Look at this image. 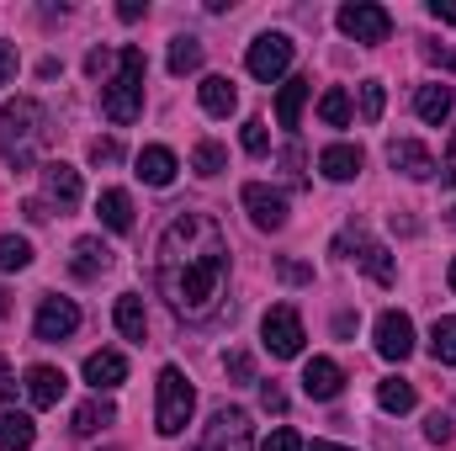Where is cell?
Masks as SVG:
<instances>
[{"label": "cell", "mask_w": 456, "mask_h": 451, "mask_svg": "<svg viewBox=\"0 0 456 451\" xmlns=\"http://www.w3.org/2000/svg\"><path fill=\"white\" fill-rule=\"evenodd\" d=\"M43 197H48L59 213H75V208H80V170L64 165V160L43 165Z\"/></svg>", "instance_id": "30bf717a"}, {"label": "cell", "mask_w": 456, "mask_h": 451, "mask_svg": "<svg viewBox=\"0 0 456 451\" xmlns=\"http://www.w3.org/2000/svg\"><path fill=\"white\" fill-rule=\"evenodd\" d=\"M32 266V244L16 234H0V271H27Z\"/></svg>", "instance_id": "1f68e13d"}, {"label": "cell", "mask_w": 456, "mask_h": 451, "mask_svg": "<svg viewBox=\"0 0 456 451\" xmlns=\"http://www.w3.org/2000/svg\"><path fill=\"white\" fill-rule=\"evenodd\" d=\"M224 165H228L224 144H213V138H202V144H197V154H191V170H197V176H218Z\"/></svg>", "instance_id": "d6a6232c"}, {"label": "cell", "mask_w": 456, "mask_h": 451, "mask_svg": "<svg viewBox=\"0 0 456 451\" xmlns=\"http://www.w3.org/2000/svg\"><path fill=\"white\" fill-rule=\"evenodd\" d=\"M319 122H324V127H345V122H350V96H345V86H330V91L319 96Z\"/></svg>", "instance_id": "f1b7e54d"}, {"label": "cell", "mask_w": 456, "mask_h": 451, "mask_svg": "<svg viewBox=\"0 0 456 451\" xmlns=\"http://www.w3.org/2000/svg\"><path fill=\"white\" fill-rule=\"evenodd\" d=\"M260 451H303V436L281 425V430H271V436H265V447H260Z\"/></svg>", "instance_id": "74e56055"}, {"label": "cell", "mask_w": 456, "mask_h": 451, "mask_svg": "<svg viewBox=\"0 0 456 451\" xmlns=\"http://www.w3.org/2000/svg\"><path fill=\"white\" fill-rule=\"evenodd\" d=\"M21 213H27L32 224H48V218H53V213H48V202H21Z\"/></svg>", "instance_id": "7dc6e473"}, {"label": "cell", "mask_w": 456, "mask_h": 451, "mask_svg": "<svg viewBox=\"0 0 456 451\" xmlns=\"http://www.w3.org/2000/svg\"><path fill=\"white\" fill-rule=\"evenodd\" d=\"M64 372L59 366H27V398L37 404V409H53L59 398H64Z\"/></svg>", "instance_id": "e0dca14e"}, {"label": "cell", "mask_w": 456, "mask_h": 451, "mask_svg": "<svg viewBox=\"0 0 456 451\" xmlns=\"http://www.w3.org/2000/svg\"><path fill=\"white\" fill-rule=\"evenodd\" d=\"M303 451H350V447H335V441H314V447H303Z\"/></svg>", "instance_id": "f907efd6"}, {"label": "cell", "mask_w": 456, "mask_h": 451, "mask_svg": "<svg viewBox=\"0 0 456 451\" xmlns=\"http://www.w3.org/2000/svg\"><path fill=\"white\" fill-rule=\"evenodd\" d=\"M377 404H382L387 414H409V409L419 404V393H414L409 377H387V382H377Z\"/></svg>", "instance_id": "cb8c5ba5"}, {"label": "cell", "mask_w": 456, "mask_h": 451, "mask_svg": "<svg viewBox=\"0 0 456 451\" xmlns=\"http://www.w3.org/2000/svg\"><path fill=\"white\" fill-rule=\"evenodd\" d=\"M224 372L233 377V382H255V361H249L244 350H228V356H224Z\"/></svg>", "instance_id": "e575fe53"}, {"label": "cell", "mask_w": 456, "mask_h": 451, "mask_svg": "<svg viewBox=\"0 0 456 451\" xmlns=\"http://www.w3.org/2000/svg\"><path fill=\"white\" fill-rule=\"evenodd\" d=\"M255 447V430H249V414L244 409H218L202 430V441L191 451H249Z\"/></svg>", "instance_id": "8992f818"}, {"label": "cell", "mask_w": 456, "mask_h": 451, "mask_svg": "<svg viewBox=\"0 0 456 451\" xmlns=\"http://www.w3.org/2000/svg\"><path fill=\"white\" fill-rule=\"evenodd\" d=\"M425 59H430V64H441V70H456V53L446 48V43H425Z\"/></svg>", "instance_id": "b9f144b4"}, {"label": "cell", "mask_w": 456, "mask_h": 451, "mask_svg": "<svg viewBox=\"0 0 456 451\" xmlns=\"http://www.w3.org/2000/svg\"><path fill=\"white\" fill-rule=\"evenodd\" d=\"M112 266V250L96 239V234H86V239H75V260H69V271L80 276V282H96L102 271Z\"/></svg>", "instance_id": "2e32d148"}, {"label": "cell", "mask_w": 456, "mask_h": 451, "mask_svg": "<svg viewBox=\"0 0 456 451\" xmlns=\"http://www.w3.org/2000/svg\"><path fill=\"white\" fill-rule=\"evenodd\" d=\"M5 314H11V298H5V292H0V319H5Z\"/></svg>", "instance_id": "816d5d0a"}, {"label": "cell", "mask_w": 456, "mask_h": 451, "mask_svg": "<svg viewBox=\"0 0 456 451\" xmlns=\"http://www.w3.org/2000/svg\"><path fill=\"white\" fill-rule=\"evenodd\" d=\"M361 160H366V154H361L355 144H330V149L319 154V170H324L330 181H355V176H361Z\"/></svg>", "instance_id": "ffe728a7"}, {"label": "cell", "mask_w": 456, "mask_h": 451, "mask_svg": "<svg viewBox=\"0 0 456 451\" xmlns=\"http://www.w3.org/2000/svg\"><path fill=\"white\" fill-rule=\"evenodd\" d=\"M32 441H37V425H32L27 414L5 409V414H0V451H27Z\"/></svg>", "instance_id": "603a6c76"}, {"label": "cell", "mask_w": 456, "mask_h": 451, "mask_svg": "<svg viewBox=\"0 0 456 451\" xmlns=\"http://www.w3.org/2000/svg\"><path fill=\"white\" fill-rule=\"evenodd\" d=\"M191 414H197V393H191L186 372L181 366H165L159 372V398H154V430L159 436H181L191 425Z\"/></svg>", "instance_id": "277c9868"}, {"label": "cell", "mask_w": 456, "mask_h": 451, "mask_svg": "<svg viewBox=\"0 0 456 451\" xmlns=\"http://www.w3.org/2000/svg\"><path fill=\"white\" fill-rule=\"evenodd\" d=\"M265 149H271L265 122H260V117H249V122H244V154H265Z\"/></svg>", "instance_id": "d590c367"}, {"label": "cell", "mask_w": 456, "mask_h": 451, "mask_svg": "<svg viewBox=\"0 0 456 451\" xmlns=\"http://www.w3.org/2000/svg\"><path fill=\"white\" fill-rule=\"evenodd\" d=\"M382 107H387L382 80H361V122H382Z\"/></svg>", "instance_id": "836d02e7"}, {"label": "cell", "mask_w": 456, "mask_h": 451, "mask_svg": "<svg viewBox=\"0 0 456 451\" xmlns=\"http://www.w3.org/2000/svg\"><path fill=\"white\" fill-rule=\"evenodd\" d=\"M175 154L165 149V144H149L143 154H138V181H149V186H170L175 181Z\"/></svg>", "instance_id": "ac0fdd59"}, {"label": "cell", "mask_w": 456, "mask_h": 451, "mask_svg": "<svg viewBox=\"0 0 456 451\" xmlns=\"http://www.w3.org/2000/svg\"><path fill=\"white\" fill-rule=\"evenodd\" d=\"M425 436H430V441H441V447H446V441H452L456 430H452V420H446V414H441V409H436V414H430V420H425Z\"/></svg>", "instance_id": "ab89813d"}, {"label": "cell", "mask_w": 456, "mask_h": 451, "mask_svg": "<svg viewBox=\"0 0 456 451\" xmlns=\"http://www.w3.org/2000/svg\"><path fill=\"white\" fill-rule=\"evenodd\" d=\"M430 356H436L441 366H456V319H436V330H430Z\"/></svg>", "instance_id": "4dcf8cb0"}, {"label": "cell", "mask_w": 456, "mask_h": 451, "mask_svg": "<svg viewBox=\"0 0 456 451\" xmlns=\"http://www.w3.org/2000/svg\"><path fill=\"white\" fill-rule=\"evenodd\" d=\"M11 80H16V48L0 43V86H11Z\"/></svg>", "instance_id": "7bdbcfd3"}, {"label": "cell", "mask_w": 456, "mask_h": 451, "mask_svg": "<svg viewBox=\"0 0 456 451\" xmlns=\"http://www.w3.org/2000/svg\"><path fill=\"white\" fill-rule=\"evenodd\" d=\"M430 16H436V21H446V27H456V0H436V5H430Z\"/></svg>", "instance_id": "ee69618b"}, {"label": "cell", "mask_w": 456, "mask_h": 451, "mask_svg": "<svg viewBox=\"0 0 456 451\" xmlns=\"http://www.w3.org/2000/svg\"><path fill=\"white\" fill-rule=\"evenodd\" d=\"M355 260H361V271H366L377 287H393L398 266H393V255H387L382 244H371V239H361V234H355Z\"/></svg>", "instance_id": "d6986e66"}, {"label": "cell", "mask_w": 456, "mask_h": 451, "mask_svg": "<svg viewBox=\"0 0 456 451\" xmlns=\"http://www.w3.org/2000/svg\"><path fill=\"white\" fill-rule=\"evenodd\" d=\"M117 420L112 404H102V398H91V404H80L75 409V436H96V430H107Z\"/></svg>", "instance_id": "83f0119b"}, {"label": "cell", "mask_w": 456, "mask_h": 451, "mask_svg": "<svg viewBox=\"0 0 456 451\" xmlns=\"http://www.w3.org/2000/svg\"><path fill=\"white\" fill-rule=\"evenodd\" d=\"M11 393H16V377H11V366L0 361V404H11Z\"/></svg>", "instance_id": "c3c4849f"}, {"label": "cell", "mask_w": 456, "mask_h": 451, "mask_svg": "<svg viewBox=\"0 0 456 451\" xmlns=\"http://www.w3.org/2000/svg\"><path fill=\"white\" fill-rule=\"evenodd\" d=\"M102 112L117 127L138 122V112H143V48H133V43L117 48V75L102 80Z\"/></svg>", "instance_id": "3957f363"}, {"label": "cell", "mask_w": 456, "mask_h": 451, "mask_svg": "<svg viewBox=\"0 0 456 451\" xmlns=\"http://www.w3.org/2000/svg\"><path fill=\"white\" fill-rule=\"evenodd\" d=\"M117 160H122V144L117 138H96L91 144V165H117Z\"/></svg>", "instance_id": "f35d334b"}, {"label": "cell", "mask_w": 456, "mask_h": 451, "mask_svg": "<svg viewBox=\"0 0 456 451\" xmlns=\"http://www.w3.org/2000/svg\"><path fill=\"white\" fill-rule=\"evenodd\" d=\"M340 32L345 37H355V43H387V32H393V16L382 11V5H371V0H350V5H340Z\"/></svg>", "instance_id": "52a82bcc"}, {"label": "cell", "mask_w": 456, "mask_h": 451, "mask_svg": "<svg viewBox=\"0 0 456 451\" xmlns=\"http://www.w3.org/2000/svg\"><path fill=\"white\" fill-rule=\"evenodd\" d=\"M117 330L127 340H143L149 335V314H143V298H133V292H122L117 298Z\"/></svg>", "instance_id": "484cf974"}, {"label": "cell", "mask_w": 456, "mask_h": 451, "mask_svg": "<svg viewBox=\"0 0 456 451\" xmlns=\"http://www.w3.org/2000/svg\"><path fill=\"white\" fill-rule=\"evenodd\" d=\"M233 107H239L233 80H228V75H208V80H202V112L208 117H228Z\"/></svg>", "instance_id": "7402d4cb"}, {"label": "cell", "mask_w": 456, "mask_h": 451, "mask_svg": "<svg viewBox=\"0 0 456 451\" xmlns=\"http://www.w3.org/2000/svg\"><path fill=\"white\" fill-rule=\"evenodd\" d=\"M308 91H314V80H308V75H297V80H287V86H281V96H276V122H281V127H297Z\"/></svg>", "instance_id": "44dd1931"}, {"label": "cell", "mask_w": 456, "mask_h": 451, "mask_svg": "<svg viewBox=\"0 0 456 451\" xmlns=\"http://www.w3.org/2000/svg\"><path fill=\"white\" fill-rule=\"evenodd\" d=\"M48 144V112L32 96H16L0 107V160L11 170H32L37 149Z\"/></svg>", "instance_id": "7a4b0ae2"}, {"label": "cell", "mask_w": 456, "mask_h": 451, "mask_svg": "<svg viewBox=\"0 0 456 451\" xmlns=\"http://www.w3.org/2000/svg\"><path fill=\"white\" fill-rule=\"evenodd\" d=\"M202 70V43L197 37H175L170 43V75H191Z\"/></svg>", "instance_id": "f546056e"}, {"label": "cell", "mask_w": 456, "mask_h": 451, "mask_svg": "<svg viewBox=\"0 0 456 451\" xmlns=\"http://www.w3.org/2000/svg\"><path fill=\"white\" fill-rule=\"evenodd\" d=\"M117 16H122V21H138V16H143V5H138V0H127V5H117Z\"/></svg>", "instance_id": "681fc988"}, {"label": "cell", "mask_w": 456, "mask_h": 451, "mask_svg": "<svg viewBox=\"0 0 456 451\" xmlns=\"http://www.w3.org/2000/svg\"><path fill=\"white\" fill-rule=\"evenodd\" d=\"M154 282L170 314L181 319H213L228 282V234L213 213H181L159 234L154 250Z\"/></svg>", "instance_id": "6da1fadb"}, {"label": "cell", "mask_w": 456, "mask_h": 451, "mask_svg": "<svg viewBox=\"0 0 456 451\" xmlns=\"http://www.w3.org/2000/svg\"><path fill=\"white\" fill-rule=\"evenodd\" d=\"M122 377H127V356H122V350H91V356H86V382H91L96 393L122 388Z\"/></svg>", "instance_id": "9a60e30c"}, {"label": "cell", "mask_w": 456, "mask_h": 451, "mask_svg": "<svg viewBox=\"0 0 456 451\" xmlns=\"http://www.w3.org/2000/svg\"><path fill=\"white\" fill-rule=\"evenodd\" d=\"M75 330H80V308H75L69 298H43V303H37L32 335L43 340V345H59V340H69Z\"/></svg>", "instance_id": "9c48e42d"}, {"label": "cell", "mask_w": 456, "mask_h": 451, "mask_svg": "<svg viewBox=\"0 0 456 451\" xmlns=\"http://www.w3.org/2000/svg\"><path fill=\"white\" fill-rule=\"evenodd\" d=\"M377 350H382L387 361L414 356V319H409V314H398V308H387V314L377 319Z\"/></svg>", "instance_id": "8fae6325"}, {"label": "cell", "mask_w": 456, "mask_h": 451, "mask_svg": "<svg viewBox=\"0 0 456 451\" xmlns=\"http://www.w3.org/2000/svg\"><path fill=\"white\" fill-rule=\"evenodd\" d=\"M452 287H456V260H452Z\"/></svg>", "instance_id": "f5cc1de1"}, {"label": "cell", "mask_w": 456, "mask_h": 451, "mask_svg": "<svg viewBox=\"0 0 456 451\" xmlns=\"http://www.w3.org/2000/svg\"><path fill=\"white\" fill-rule=\"evenodd\" d=\"M96 213H102V224L112 228V234H127L133 228V202H127V192H102V202H96Z\"/></svg>", "instance_id": "d4e9b609"}, {"label": "cell", "mask_w": 456, "mask_h": 451, "mask_svg": "<svg viewBox=\"0 0 456 451\" xmlns=\"http://www.w3.org/2000/svg\"><path fill=\"white\" fill-rule=\"evenodd\" d=\"M260 404H265L271 414H281V409H287V393H281L276 382H260Z\"/></svg>", "instance_id": "60d3db41"}, {"label": "cell", "mask_w": 456, "mask_h": 451, "mask_svg": "<svg viewBox=\"0 0 456 451\" xmlns=\"http://www.w3.org/2000/svg\"><path fill=\"white\" fill-rule=\"evenodd\" d=\"M276 276L292 282V287H303V282H314V266H303V260H276Z\"/></svg>", "instance_id": "8d00e7d4"}, {"label": "cell", "mask_w": 456, "mask_h": 451, "mask_svg": "<svg viewBox=\"0 0 456 451\" xmlns=\"http://www.w3.org/2000/svg\"><path fill=\"white\" fill-rule=\"evenodd\" d=\"M340 388H345L340 361H330V356H314V361L303 366V393H308V398L330 404V398H340Z\"/></svg>", "instance_id": "4fadbf2b"}, {"label": "cell", "mask_w": 456, "mask_h": 451, "mask_svg": "<svg viewBox=\"0 0 456 451\" xmlns=\"http://www.w3.org/2000/svg\"><path fill=\"white\" fill-rule=\"evenodd\" d=\"M107 64H112V53H107V48H96V53H91V59H86V70H91V75H96V80H102V75H107Z\"/></svg>", "instance_id": "f6af8a7d"}, {"label": "cell", "mask_w": 456, "mask_h": 451, "mask_svg": "<svg viewBox=\"0 0 456 451\" xmlns=\"http://www.w3.org/2000/svg\"><path fill=\"white\" fill-rule=\"evenodd\" d=\"M414 112L425 117V122H446L452 117V86H419Z\"/></svg>", "instance_id": "4316f807"}, {"label": "cell", "mask_w": 456, "mask_h": 451, "mask_svg": "<svg viewBox=\"0 0 456 451\" xmlns=\"http://www.w3.org/2000/svg\"><path fill=\"white\" fill-rule=\"evenodd\" d=\"M441 186H456V138H452V154L441 160Z\"/></svg>", "instance_id": "bcb514c9"}, {"label": "cell", "mask_w": 456, "mask_h": 451, "mask_svg": "<svg viewBox=\"0 0 456 451\" xmlns=\"http://www.w3.org/2000/svg\"><path fill=\"white\" fill-rule=\"evenodd\" d=\"M244 213H249L255 228H281L287 224V197L271 192V186H260V181H249L244 186Z\"/></svg>", "instance_id": "7c38bea8"}, {"label": "cell", "mask_w": 456, "mask_h": 451, "mask_svg": "<svg viewBox=\"0 0 456 451\" xmlns=\"http://www.w3.org/2000/svg\"><path fill=\"white\" fill-rule=\"evenodd\" d=\"M260 340H265V350L276 356V361H292V356H303V319H297V308L292 303H276L265 319H260Z\"/></svg>", "instance_id": "5b68a950"}, {"label": "cell", "mask_w": 456, "mask_h": 451, "mask_svg": "<svg viewBox=\"0 0 456 451\" xmlns=\"http://www.w3.org/2000/svg\"><path fill=\"white\" fill-rule=\"evenodd\" d=\"M387 165H393V170H403L409 181H430V176H436L430 149H425V144H414V138H393V144H387Z\"/></svg>", "instance_id": "5bb4252c"}, {"label": "cell", "mask_w": 456, "mask_h": 451, "mask_svg": "<svg viewBox=\"0 0 456 451\" xmlns=\"http://www.w3.org/2000/svg\"><path fill=\"white\" fill-rule=\"evenodd\" d=\"M287 64H292V37H287V32H265V37H255L249 53H244V70H249L255 80H265V86L281 80Z\"/></svg>", "instance_id": "ba28073f"}]
</instances>
